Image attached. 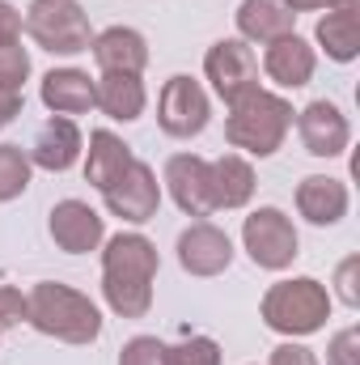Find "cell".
<instances>
[{"instance_id":"5","label":"cell","mask_w":360,"mask_h":365,"mask_svg":"<svg viewBox=\"0 0 360 365\" xmlns=\"http://www.w3.org/2000/svg\"><path fill=\"white\" fill-rule=\"evenodd\" d=\"M21 30L51 56H81L93 43L90 17L77 0H30Z\"/></svg>"},{"instance_id":"10","label":"cell","mask_w":360,"mask_h":365,"mask_svg":"<svg viewBox=\"0 0 360 365\" xmlns=\"http://www.w3.org/2000/svg\"><path fill=\"white\" fill-rule=\"evenodd\" d=\"M179 264L186 276H221L233 264V238L212 221H191L179 234Z\"/></svg>"},{"instance_id":"3","label":"cell","mask_w":360,"mask_h":365,"mask_svg":"<svg viewBox=\"0 0 360 365\" xmlns=\"http://www.w3.org/2000/svg\"><path fill=\"white\" fill-rule=\"evenodd\" d=\"M292 128V106L288 98L271 90H250L238 102H229V119H225V140L233 149H242V158H271L280 153L284 136Z\"/></svg>"},{"instance_id":"14","label":"cell","mask_w":360,"mask_h":365,"mask_svg":"<svg viewBox=\"0 0 360 365\" xmlns=\"http://www.w3.org/2000/svg\"><path fill=\"white\" fill-rule=\"evenodd\" d=\"M81 149H85L81 128H77L73 119H64V115H51V119L38 128L34 145H30V166L51 170V175H64V170H73V166L81 162Z\"/></svg>"},{"instance_id":"22","label":"cell","mask_w":360,"mask_h":365,"mask_svg":"<svg viewBox=\"0 0 360 365\" xmlns=\"http://www.w3.org/2000/svg\"><path fill=\"white\" fill-rule=\"evenodd\" d=\"M314 43L327 51V60L352 64L360 56V9H327V17H318Z\"/></svg>"},{"instance_id":"26","label":"cell","mask_w":360,"mask_h":365,"mask_svg":"<svg viewBox=\"0 0 360 365\" xmlns=\"http://www.w3.org/2000/svg\"><path fill=\"white\" fill-rule=\"evenodd\" d=\"M26 77H30V51L21 47V38L17 43H4L0 47V86L4 90H21Z\"/></svg>"},{"instance_id":"23","label":"cell","mask_w":360,"mask_h":365,"mask_svg":"<svg viewBox=\"0 0 360 365\" xmlns=\"http://www.w3.org/2000/svg\"><path fill=\"white\" fill-rule=\"evenodd\" d=\"M136 153L110 132V128H97L90 132V158H85V182H93L97 191L106 187V182L115 179V175H123V166L132 162Z\"/></svg>"},{"instance_id":"27","label":"cell","mask_w":360,"mask_h":365,"mask_svg":"<svg viewBox=\"0 0 360 365\" xmlns=\"http://www.w3.org/2000/svg\"><path fill=\"white\" fill-rule=\"evenodd\" d=\"M119 365H166V344L157 336H132L119 349Z\"/></svg>"},{"instance_id":"9","label":"cell","mask_w":360,"mask_h":365,"mask_svg":"<svg viewBox=\"0 0 360 365\" xmlns=\"http://www.w3.org/2000/svg\"><path fill=\"white\" fill-rule=\"evenodd\" d=\"M203 77L212 81L216 98L229 106L242 93L259 90V60H255L250 43H242V38H216L208 47V56H203Z\"/></svg>"},{"instance_id":"34","label":"cell","mask_w":360,"mask_h":365,"mask_svg":"<svg viewBox=\"0 0 360 365\" xmlns=\"http://www.w3.org/2000/svg\"><path fill=\"white\" fill-rule=\"evenodd\" d=\"M288 13H318V9H331L335 0H284Z\"/></svg>"},{"instance_id":"30","label":"cell","mask_w":360,"mask_h":365,"mask_svg":"<svg viewBox=\"0 0 360 365\" xmlns=\"http://www.w3.org/2000/svg\"><path fill=\"white\" fill-rule=\"evenodd\" d=\"M26 323V293L13 284H0V331Z\"/></svg>"},{"instance_id":"25","label":"cell","mask_w":360,"mask_h":365,"mask_svg":"<svg viewBox=\"0 0 360 365\" xmlns=\"http://www.w3.org/2000/svg\"><path fill=\"white\" fill-rule=\"evenodd\" d=\"M166 365H221V344L212 336H186L166 344Z\"/></svg>"},{"instance_id":"29","label":"cell","mask_w":360,"mask_h":365,"mask_svg":"<svg viewBox=\"0 0 360 365\" xmlns=\"http://www.w3.org/2000/svg\"><path fill=\"white\" fill-rule=\"evenodd\" d=\"M335 293L348 310L360 306V255H348L339 268H335Z\"/></svg>"},{"instance_id":"31","label":"cell","mask_w":360,"mask_h":365,"mask_svg":"<svg viewBox=\"0 0 360 365\" xmlns=\"http://www.w3.org/2000/svg\"><path fill=\"white\" fill-rule=\"evenodd\" d=\"M268 365H322L305 344H297V340H284V344H275L271 349V361Z\"/></svg>"},{"instance_id":"1","label":"cell","mask_w":360,"mask_h":365,"mask_svg":"<svg viewBox=\"0 0 360 365\" xmlns=\"http://www.w3.org/2000/svg\"><path fill=\"white\" fill-rule=\"evenodd\" d=\"M157 247L144 234H115L102 242V297L119 319H144L153 310Z\"/></svg>"},{"instance_id":"7","label":"cell","mask_w":360,"mask_h":365,"mask_svg":"<svg viewBox=\"0 0 360 365\" xmlns=\"http://www.w3.org/2000/svg\"><path fill=\"white\" fill-rule=\"evenodd\" d=\"M102 200H106L110 217H119V221H127V225H144V221H153L157 208H162V182H157V175H153L149 162L132 158V162L123 166V175H115V179L102 187Z\"/></svg>"},{"instance_id":"19","label":"cell","mask_w":360,"mask_h":365,"mask_svg":"<svg viewBox=\"0 0 360 365\" xmlns=\"http://www.w3.org/2000/svg\"><path fill=\"white\" fill-rule=\"evenodd\" d=\"M208 191H212V208H246L255 195V166L242 153H225L216 162H208Z\"/></svg>"},{"instance_id":"28","label":"cell","mask_w":360,"mask_h":365,"mask_svg":"<svg viewBox=\"0 0 360 365\" xmlns=\"http://www.w3.org/2000/svg\"><path fill=\"white\" fill-rule=\"evenodd\" d=\"M327 365H360V327H344L327 344Z\"/></svg>"},{"instance_id":"15","label":"cell","mask_w":360,"mask_h":365,"mask_svg":"<svg viewBox=\"0 0 360 365\" xmlns=\"http://www.w3.org/2000/svg\"><path fill=\"white\" fill-rule=\"evenodd\" d=\"M90 51L102 73H132V77H140L144 64H149V43L132 26H110V30L93 34Z\"/></svg>"},{"instance_id":"11","label":"cell","mask_w":360,"mask_h":365,"mask_svg":"<svg viewBox=\"0 0 360 365\" xmlns=\"http://www.w3.org/2000/svg\"><path fill=\"white\" fill-rule=\"evenodd\" d=\"M47 234H51V242L60 251L90 255V251H97L106 242V221H102V212L90 208L85 200H60L51 208V217H47Z\"/></svg>"},{"instance_id":"12","label":"cell","mask_w":360,"mask_h":365,"mask_svg":"<svg viewBox=\"0 0 360 365\" xmlns=\"http://www.w3.org/2000/svg\"><path fill=\"white\" fill-rule=\"evenodd\" d=\"M297 136H301L305 153H314V158H344L352 145V123L335 102L318 98L305 110H297Z\"/></svg>"},{"instance_id":"32","label":"cell","mask_w":360,"mask_h":365,"mask_svg":"<svg viewBox=\"0 0 360 365\" xmlns=\"http://www.w3.org/2000/svg\"><path fill=\"white\" fill-rule=\"evenodd\" d=\"M17 38H21V13L9 0H0V47L4 43H17Z\"/></svg>"},{"instance_id":"21","label":"cell","mask_w":360,"mask_h":365,"mask_svg":"<svg viewBox=\"0 0 360 365\" xmlns=\"http://www.w3.org/2000/svg\"><path fill=\"white\" fill-rule=\"evenodd\" d=\"M38 93H43V106L51 115H64V119L93 110V77L81 73V68H51L43 77Z\"/></svg>"},{"instance_id":"33","label":"cell","mask_w":360,"mask_h":365,"mask_svg":"<svg viewBox=\"0 0 360 365\" xmlns=\"http://www.w3.org/2000/svg\"><path fill=\"white\" fill-rule=\"evenodd\" d=\"M21 115V90H4L0 86V132Z\"/></svg>"},{"instance_id":"8","label":"cell","mask_w":360,"mask_h":365,"mask_svg":"<svg viewBox=\"0 0 360 365\" xmlns=\"http://www.w3.org/2000/svg\"><path fill=\"white\" fill-rule=\"evenodd\" d=\"M208 119H212V102H208V90H203L195 77L179 73V77H170V81L162 86L157 123H162L166 136L191 140V136H199V132L208 128Z\"/></svg>"},{"instance_id":"16","label":"cell","mask_w":360,"mask_h":365,"mask_svg":"<svg viewBox=\"0 0 360 365\" xmlns=\"http://www.w3.org/2000/svg\"><path fill=\"white\" fill-rule=\"evenodd\" d=\"M314 68H318V56H314V47L301 34H284V38L268 43V51H263V73H268L280 90L309 86L314 81Z\"/></svg>"},{"instance_id":"4","label":"cell","mask_w":360,"mask_h":365,"mask_svg":"<svg viewBox=\"0 0 360 365\" xmlns=\"http://www.w3.org/2000/svg\"><path fill=\"white\" fill-rule=\"evenodd\" d=\"M259 319L268 323L275 336H284V340H305V336H314V331L327 327V319H331V293L314 276L275 280L263 293Z\"/></svg>"},{"instance_id":"13","label":"cell","mask_w":360,"mask_h":365,"mask_svg":"<svg viewBox=\"0 0 360 365\" xmlns=\"http://www.w3.org/2000/svg\"><path fill=\"white\" fill-rule=\"evenodd\" d=\"M166 187H170V200L179 204L186 217L203 221L212 217V191H208V158L199 153H174L166 162Z\"/></svg>"},{"instance_id":"2","label":"cell","mask_w":360,"mask_h":365,"mask_svg":"<svg viewBox=\"0 0 360 365\" xmlns=\"http://www.w3.org/2000/svg\"><path fill=\"white\" fill-rule=\"evenodd\" d=\"M26 323L64 344H93L102 336V310L73 284L38 280L26 293Z\"/></svg>"},{"instance_id":"6","label":"cell","mask_w":360,"mask_h":365,"mask_svg":"<svg viewBox=\"0 0 360 365\" xmlns=\"http://www.w3.org/2000/svg\"><path fill=\"white\" fill-rule=\"evenodd\" d=\"M242 247H246L250 264L263 268V272H284V268H292V259L301 255V238H297L292 217L280 212V208H271V204L268 208H255V212L246 217V225H242Z\"/></svg>"},{"instance_id":"17","label":"cell","mask_w":360,"mask_h":365,"mask_svg":"<svg viewBox=\"0 0 360 365\" xmlns=\"http://www.w3.org/2000/svg\"><path fill=\"white\" fill-rule=\"evenodd\" d=\"M348 182L331 179V175H309V179L297 182V212L309 221V225H339L348 217Z\"/></svg>"},{"instance_id":"24","label":"cell","mask_w":360,"mask_h":365,"mask_svg":"<svg viewBox=\"0 0 360 365\" xmlns=\"http://www.w3.org/2000/svg\"><path fill=\"white\" fill-rule=\"evenodd\" d=\"M30 170H34V166H30V153H26L21 145H0V204L26 195Z\"/></svg>"},{"instance_id":"20","label":"cell","mask_w":360,"mask_h":365,"mask_svg":"<svg viewBox=\"0 0 360 365\" xmlns=\"http://www.w3.org/2000/svg\"><path fill=\"white\" fill-rule=\"evenodd\" d=\"M144 102H149V90L140 77L132 73H102L93 81V106L106 115V119H119V123H132L144 115Z\"/></svg>"},{"instance_id":"18","label":"cell","mask_w":360,"mask_h":365,"mask_svg":"<svg viewBox=\"0 0 360 365\" xmlns=\"http://www.w3.org/2000/svg\"><path fill=\"white\" fill-rule=\"evenodd\" d=\"M233 21H238V38L255 43V47H268L284 34H297V13H288L284 0H242Z\"/></svg>"}]
</instances>
